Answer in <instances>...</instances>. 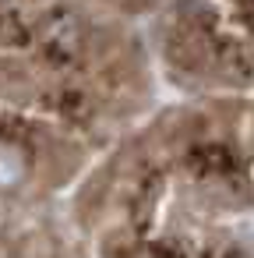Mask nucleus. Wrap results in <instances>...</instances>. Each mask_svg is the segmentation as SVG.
<instances>
[{"instance_id": "obj_1", "label": "nucleus", "mask_w": 254, "mask_h": 258, "mask_svg": "<svg viewBox=\"0 0 254 258\" xmlns=\"http://www.w3.org/2000/svg\"><path fill=\"white\" fill-rule=\"evenodd\" d=\"M25 177V156L11 145L0 149V187H11Z\"/></svg>"}]
</instances>
